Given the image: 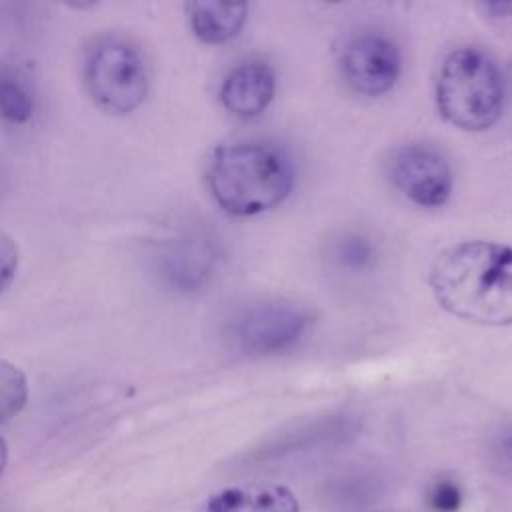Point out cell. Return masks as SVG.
<instances>
[{"mask_svg": "<svg viewBox=\"0 0 512 512\" xmlns=\"http://www.w3.org/2000/svg\"><path fill=\"white\" fill-rule=\"evenodd\" d=\"M290 156L266 142H232L214 148L206 184L214 202L230 216H256L272 210L294 188Z\"/></svg>", "mask_w": 512, "mask_h": 512, "instance_id": "obj_2", "label": "cell"}, {"mask_svg": "<svg viewBox=\"0 0 512 512\" xmlns=\"http://www.w3.org/2000/svg\"><path fill=\"white\" fill-rule=\"evenodd\" d=\"M18 270V244L0 230V292L14 280Z\"/></svg>", "mask_w": 512, "mask_h": 512, "instance_id": "obj_14", "label": "cell"}, {"mask_svg": "<svg viewBox=\"0 0 512 512\" xmlns=\"http://www.w3.org/2000/svg\"><path fill=\"white\" fill-rule=\"evenodd\" d=\"M6 462H8V448H6V442L0 438V472L4 470Z\"/></svg>", "mask_w": 512, "mask_h": 512, "instance_id": "obj_18", "label": "cell"}, {"mask_svg": "<svg viewBox=\"0 0 512 512\" xmlns=\"http://www.w3.org/2000/svg\"><path fill=\"white\" fill-rule=\"evenodd\" d=\"M436 106L446 122L466 132H484L504 110L506 86L496 60L480 48L450 50L436 76Z\"/></svg>", "mask_w": 512, "mask_h": 512, "instance_id": "obj_3", "label": "cell"}, {"mask_svg": "<svg viewBox=\"0 0 512 512\" xmlns=\"http://www.w3.org/2000/svg\"><path fill=\"white\" fill-rule=\"evenodd\" d=\"M338 256L348 266H366L372 260V246L366 238L348 236L340 242Z\"/></svg>", "mask_w": 512, "mask_h": 512, "instance_id": "obj_15", "label": "cell"}, {"mask_svg": "<svg viewBox=\"0 0 512 512\" xmlns=\"http://www.w3.org/2000/svg\"><path fill=\"white\" fill-rule=\"evenodd\" d=\"M26 400L28 380L24 372L16 364L0 360V426L20 414Z\"/></svg>", "mask_w": 512, "mask_h": 512, "instance_id": "obj_13", "label": "cell"}, {"mask_svg": "<svg viewBox=\"0 0 512 512\" xmlns=\"http://www.w3.org/2000/svg\"><path fill=\"white\" fill-rule=\"evenodd\" d=\"M34 114L30 88L12 72H0V116L10 124H26Z\"/></svg>", "mask_w": 512, "mask_h": 512, "instance_id": "obj_12", "label": "cell"}, {"mask_svg": "<svg viewBox=\"0 0 512 512\" xmlns=\"http://www.w3.org/2000/svg\"><path fill=\"white\" fill-rule=\"evenodd\" d=\"M460 502V488L450 480H440L430 492V504L436 512H456Z\"/></svg>", "mask_w": 512, "mask_h": 512, "instance_id": "obj_16", "label": "cell"}, {"mask_svg": "<svg viewBox=\"0 0 512 512\" xmlns=\"http://www.w3.org/2000/svg\"><path fill=\"white\" fill-rule=\"evenodd\" d=\"M276 92V72L264 60H246L234 66L220 86L222 106L236 118L252 120L272 102Z\"/></svg>", "mask_w": 512, "mask_h": 512, "instance_id": "obj_8", "label": "cell"}, {"mask_svg": "<svg viewBox=\"0 0 512 512\" xmlns=\"http://www.w3.org/2000/svg\"><path fill=\"white\" fill-rule=\"evenodd\" d=\"M194 512H298L296 496L282 484L254 482L208 496Z\"/></svg>", "mask_w": 512, "mask_h": 512, "instance_id": "obj_9", "label": "cell"}, {"mask_svg": "<svg viewBox=\"0 0 512 512\" xmlns=\"http://www.w3.org/2000/svg\"><path fill=\"white\" fill-rule=\"evenodd\" d=\"M402 68L396 42L382 32L350 36L340 50V70L346 84L358 94L380 96L394 88Z\"/></svg>", "mask_w": 512, "mask_h": 512, "instance_id": "obj_7", "label": "cell"}, {"mask_svg": "<svg viewBox=\"0 0 512 512\" xmlns=\"http://www.w3.org/2000/svg\"><path fill=\"white\" fill-rule=\"evenodd\" d=\"M392 184L414 204L438 208L446 204L454 188V174L446 156L430 144H404L388 160Z\"/></svg>", "mask_w": 512, "mask_h": 512, "instance_id": "obj_6", "label": "cell"}, {"mask_svg": "<svg viewBox=\"0 0 512 512\" xmlns=\"http://www.w3.org/2000/svg\"><path fill=\"white\" fill-rule=\"evenodd\" d=\"M214 254L206 246L188 244L184 248H176L168 254V274L174 278V282L190 288L210 272Z\"/></svg>", "mask_w": 512, "mask_h": 512, "instance_id": "obj_11", "label": "cell"}, {"mask_svg": "<svg viewBox=\"0 0 512 512\" xmlns=\"http://www.w3.org/2000/svg\"><path fill=\"white\" fill-rule=\"evenodd\" d=\"M428 284L436 302L466 322L512 324V246L464 240L432 262Z\"/></svg>", "mask_w": 512, "mask_h": 512, "instance_id": "obj_1", "label": "cell"}, {"mask_svg": "<svg viewBox=\"0 0 512 512\" xmlns=\"http://www.w3.org/2000/svg\"><path fill=\"white\" fill-rule=\"evenodd\" d=\"M192 34L204 44H224L240 34L248 18L244 2L194 0L186 6Z\"/></svg>", "mask_w": 512, "mask_h": 512, "instance_id": "obj_10", "label": "cell"}, {"mask_svg": "<svg viewBox=\"0 0 512 512\" xmlns=\"http://www.w3.org/2000/svg\"><path fill=\"white\" fill-rule=\"evenodd\" d=\"M312 326V312L288 300H264L240 308L228 322L232 346L248 356L280 354L296 346Z\"/></svg>", "mask_w": 512, "mask_h": 512, "instance_id": "obj_5", "label": "cell"}, {"mask_svg": "<svg viewBox=\"0 0 512 512\" xmlns=\"http://www.w3.org/2000/svg\"><path fill=\"white\" fill-rule=\"evenodd\" d=\"M84 78L94 102L112 114L134 112L148 94L144 58L124 40H100L88 52Z\"/></svg>", "mask_w": 512, "mask_h": 512, "instance_id": "obj_4", "label": "cell"}, {"mask_svg": "<svg viewBox=\"0 0 512 512\" xmlns=\"http://www.w3.org/2000/svg\"><path fill=\"white\" fill-rule=\"evenodd\" d=\"M504 454L512 460V434H508V436L504 438Z\"/></svg>", "mask_w": 512, "mask_h": 512, "instance_id": "obj_19", "label": "cell"}, {"mask_svg": "<svg viewBox=\"0 0 512 512\" xmlns=\"http://www.w3.org/2000/svg\"><path fill=\"white\" fill-rule=\"evenodd\" d=\"M480 8L492 18H506L512 14V2H486L480 4Z\"/></svg>", "mask_w": 512, "mask_h": 512, "instance_id": "obj_17", "label": "cell"}]
</instances>
